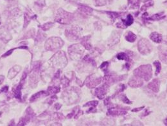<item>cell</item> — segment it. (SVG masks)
Masks as SVG:
<instances>
[{
    "instance_id": "cell-19",
    "label": "cell",
    "mask_w": 167,
    "mask_h": 126,
    "mask_svg": "<svg viewBox=\"0 0 167 126\" xmlns=\"http://www.w3.org/2000/svg\"><path fill=\"white\" fill-rule=\"evenodd\" d=\"M126 111H125L120 110V109H113V110H110L109 111V115H122L126 114Z\"/></svg>"
},
{
    "instance_id": "cell-3",
    "label": "cell",
    "mask_w": 167,
    "mask_h": 126,
    "mask_svg": "<svg viewBox=\"0 0 167 126\" xmlns=\"http://www.w3.org/2000/svg\"><path fill=\"white\" fill-rule=\"evenodd\" d=\"M51 64L55 68H64L67 65L68 59L64 51H59L51 59Z\"/></svg>"
},
{
    "instance_id": "cell-5",
    "label": "cell",
    "mask_w": 167,
    "mask_h": 126,
    "mask_svg": "<svg viewBox=\"0 0 167 126\" xmlns=\"http://www.w3.org/2000/svg\"><path fill=\"white\" fill-rule=\"evenodd\" d=\"M64 42L60 38L53 37V38L48 39L46 42L45 48L47 50L55 51L61 48Z\"/></svg>"
},
{
    "instance_id": "cell-13",
    "label": "cell",
    "mask_w": 167,
    "mask_h": 126,
    "mask_svg": "<svg viewBox=\"0 0 167 126\" xmlns=\"http://www.w3.org/2000/svg\"><path fill=\"white\" fill-rule=\"evenodd\" d=\"M159 86H160V82L158 79H154L150 82L148 85V87L149 89H151L152 91L154 92H158L159 90Z\"/></svg>"
},
{
    "instance_id": "cell-17",
    "label": "cell",
    "mask_w": 167,
    "mask_h": 126,
    "mask_svg": "<svg viewBox=\"0 0 167 126\" xmlns=\"http://www.w3.org/2000/svg\"><path fill=\"white\" fill-rule=\"evenodd\" d=\"M150 38H151V39H152V41H153L154 42H155V43H159L162 41L161 35L158 33H157V32L152 33L151 36H150Z\"/></svg>"
},
{
    "instance_id": "cell-31",
    "label": "cell",
    "mask_w": 167,
    "mask_h": 126,
    "mask_svg": "<svg viewBox=\"0 0 167 126\" xmlns=\"http://www.w3.org/2000/svg\"><path fill=\"white\" fill-rule=\"evenodd\" d=\"M120 97H122V98H121V99H122V100L124 102L126 103V104H130V103H129L130 102H129V99H128V98H127L126 97H125V95H122Z\"/></svg>"
},
{
    "instance_id": "cell-26",
    "label": "cell",
    "mask_w": 167,
    "mask_h": 126,
    "mask_svg": "<svg viewBox=\"0 0 167 126\" xmlns=\"http://www.w3.org/2000/svg\"><path fill=\"white\" fill-rule=\"evenodd\" d=\"M69 83H70V81L67 78L64 77L62 78V79L61 80V84L63 86V87H67V86L69 85Z\"/></svg>"
},
{
    "instance_id": "cell-24",
    "label": "cell",
    "mask_w": 167,
    "mask_h": 126,
    "mask_svg": "<svg viewBox=\"0 0 167 126\" xmlns=\"http://www.w3.org/2000/svg\"><path fill=\"white\" fill-rule=\"evenodd\" d=\"M154 66H156V75H158V74L160 72L161 69V64L159 61H155L154 63Z\"/></svg>"
},
{
    "instance_id": "cell-7",
    "label": "cell",
    "mask_w": 167,
    "mask_h": 126,
    "mask_svg": "<svg viewBox=\"0 0 167 126\" xmlns=\"http://www.w3.org/2000/svg\"><path fill=\"white\" fill-rule=\"evenodd\" d=\"M63 98L66 102L69 104H75L78 98V95L77 91L73 90H68L63 93Z\"/></svg>"
},
{
    "instance_id": "cell-15",
    "label": "cell",
    "mask_w": 167,
    "mask_h": 126,
    "mask_svg": "<svg viewBox=\"0 0 167 126\" xmlns=\"http://www.w3.org/2000/svg\"><path fill=\"white\" fill-rule=\"evenodd\" d=\"M48 95H49V93H48V92H46V91H41V92H39L35 94L34 95H33L31 98L30 101L33 102V101L37 100V99H39V98L46 97V96H48Z\"/></svg>"
},
{
    "instance_id": "cell-9",
    "label": "cell",
    "mask_w": 167,
    "mask_h": 126,
    "mask_svg": "<svg viewBox=\"0 0 167 126\" xmlns=\"http://www.w3.org/2000/svg\"><path fill=\"white\" fill-rule=\"evenodd\" d=\"M101 81V77H96L95 75H93L87 77L86 81H85V84H86V86L88 88H93L100 84Z\"/></svg>"
},
{
    "instance_id": "cell-2",
    "label": "cell",
    "mask_w": 167,
    "mask_h": 126,
    "mask_svg": "<svg viewBox=\"0 0 167 126\" xmlns=\"http://www.w3.org/2000/svg\"><path fill=\"white\" fill-rule=\"evenodd\" d=\"M135 76L138 77L141 79H143L146 81H148L152 77V68L151 65L141 66L136 69L134 71Z\"/></svg>"
},
{
    "instance_id": "cell-29",
    "label": "cell",
    "mask_w": 167,
    "mask_h": 126,
    "mask_svg": "<svg viewBox=\"0 0 167 126\" xmlns=\"http://www.w3.org/2000/svg\"><path fill=\"white\" fill-rule=\"evenodd\" d=\"M129 3L132 4L133 6H138L139 3V0H129Z\"/></svg>"
},
{
    "instance_id": "cell-36",
    "label": "cell",
    "mask_w": 167,
    "mask_h": 126,
    "mask_svg": "<svg viewBox=\"0 0 167 126\" xmlns=\"http://www.w3.org/2000/svg\"><path fill=\"white\" fill-rule=\"evenodd\" d=\"M1 113H0V116H1Z\"/></svg>"
},
{
    "instance_id": "cell-28",
    "label": "cell",
    "mask_w": 167,
    "mask_h": 126,
    "mask_svg": "<svg viewBox=\"0 0 167 126\" xmlns=\"http://www.w3.org/2000/svg\"><path fill=\"white\" fill-rule=\"evenodd\" d=\"M96 5L99 6H102L105 5V0H95Z\"/></svg>"
},
{
    "instance_id": "cell-18",
    "label": "cell",
    "mask_w": 167,
    "mask_h": 126,
    "mask_svg": "<svg viewBox=\"0 0 167 126\" xmlns=\"http://www.w3.org/2000/svg\"><path fill=\"white\" fill-rule=\"evenodd\" d=\"M78 10H79L82 13L86 15H90L93 12V10L91 8L85 5H80L79 7V8H78Z\"/></svg>"
},
{
    "instance_id": "cell-30",
    "label": "cell",
    "mask_w": 167,
    "mask_h": 126,
    "mask_svg": "<svg viewBox=\"0 0 167 126\" xmlns=\"http://www.w3.org/2000/svg\"><path fill=\"white\" fill-rule=\"evenodd\" d=\"M108 65H109V63H108L107 62H105V63H104L102 64V66H100V68H101L102 69V70L105 71L107 69Z\"/></svg>"
},
{
    "instance_id": "cell-6",
    "label": "cell",
    "mask_w": 167,
    "mask_h": 126,
    "mask_svg": "<svg viewBox=\"0 0 167 126\" xmlns=\"http://www.w3.org/2000/svg\"><path fill=\"white\" fill-rule=\"evenodd\" d=\"M66 36L70 41L77 40L80 36V29L78 26H72L66 30Z\"/></svg>"
},
{
    "instance_id": "cell-12",
    "label": "cell",
    "mask_w": 167,
    "mask_h": 126,
    "mask_svg": "<svg viewBox=\"0 0 167 126\" xmlns=\"http://www.w3.org/2000/svg\"><path fill=\"white\" fill-rule=\"evenodd\" d=\"M143 80H141V79L136 76L129 80V85L132 88H138L143 85Z\"/></svg>"
},
{
    "instance_id": "cell-32",
    "label": "cell",
    "mask_w": 167,
    "mask_h": 126,
    "mask_svg": "<svg viewBox=\"0 0 167 126\" xmlns=\"http://www.w3.org/2000/svg\"><path fill=\"white\" fill-rule=\"evenodd\" d=\"M97 105H98L97 101H93V102H91L86 104L85 106H93V107H96Z\"/></svg>"
},
{
    "instance_id": "cell-23",
    "label": "cell",
    "mask_w": 167,
    "mask_h": 126,
    "mask_svg": "<svg viewBox=\"0 0 167 126\" xmlns=\"http://www.w3.org/2000/svg\"><path fill=\"white\" fill-rule=\"evenodd\" d=\"M159 57H160L161 60L162 61H163L164 63H166V50H164V49H163L162 50H160L159 51Z\"/></svg>"
},
{
    "instance_id": "cell-20",
    "label": "cell",
    "mask_w": 167,
    "mask_h": 126,
    "mask_svg": "<svg viewBox=\"0 0 167 126\" xmlns=\"http://www.w3.org/2000/svg\"><path fill=\"white\" fill-rule=\"evenodd\" d=\"M125 39L127 41L132 43V42H134L136 39V36L134 33H132V32H129L127 35L125 36Z\"/></svg>"
},
{
    "instance_id": "cell-14",
    "label": "cell",
    "mask_w": 167,
    "mask_h": 126,
    "mask_svg": "<svg viewBox=\"0 0 167 126\" xmlns=\"http://www.w3.org/2000/svg\"><path fill=\"white\" fill-rule=\"evenodd\" d=\"M21 70V67L19 66H14L13 68L11 69V70L9 71V73L8 74V77L9 79H12L18 75L19 71Z\"/></svg>"
},
{
    "instance_id": "cell-22",
    "label": "cell",
    "mask_w": 167,
    "mask_h": 126,
    "mask_svg": "<svg viewBox=\"0 0 167 126\" xmlns=\"http://www.w3.org/2000/svg\"><path fill=\"white\" fill-rule=\"evenodd\" d=\"M117 58H118V59H119V60L129 61V57L127 53H120L119 54H118Z\"/></svg>"
},
{
    "instance_id": "cell-34",
    "label": "cell",
    "mask_w": 167,
    "mask_h": 126,
    "mask_svg": "<svg viewBox=\"0 0 167 126\" xmlns=\"http://www.w3.org/2000/svg\"><path fill=\"white\" fill-rule=\"evenodd\" d=\"M66 1L70 2H77L78 1H79V0H66Z\"/></svg>"
},
{
    "instance_id": "cell-8",
    "label": "cell",
    "mask_w": 167,
    "mask_h": 126,
    "mask_svg": "<svg viewBox=\"0 0 167 126\" xmlns=\"http://www.w3.org/2000/svg\"><path fill=\"white\" fill-rule=\"evenodd\" d=\"M152 46L151 43L146 39H142L138 43V50L141 53L145 55L152 50Z\"/></svg>"
},
{
    "instance_id": "cell-27",
    "label": "cell",
    "mask_w": 167,
    "mask_h": 126,
    "mask_svg": "<svg viewBox=\"0 0 167 126\" xmlns=\"http://www.w3.org/2000/svg\"><path fill=\"white\" fill-rule=\"evenodd\" d=\"M53 23H48L46 24H45L44 25L42 26V29L43 30H47L50 29L51 26L53 25Z\"/></svg>"
},
{
    "instance_id": "cell-11",
    "label": "cell",
    "mask_w": 167,
    "mask_h": 126,
    "mask_svg": "<svg viewBox=\"0 0 167 126\" xmlns=\"http://www.w3.org/2000/svg\"><path fill=\"white\" fill-rule=\"evenodd\" d=\"M11 34L9 32L5 29V27L0 28V39L3 42H8L11 39Z\"/></svg>"
},
{
    "instance_id": "cell-33",
    "label": "cell",
    "mask_w": 167,
    "mask_h": 126,
    "mask_svg": "<svg viewBox=\"0 0 167 126\" xmlns=\"http://www.w3.org/2000/svg\"><path fill=\"white\" fill-rule=\"evenodd\" d=\"M4 80V77L3 76H0V84L3 82V81Z\"/></svg>"
},
{
    "instance_id": "cell-21",
    "label": "cell",
    "mask_w": 167,
    "mask_h": 126,
    "mask_svg": "<svg viewBox=\"0 0 167 126\" xmlns=\"http://www.w3.org/2000/svg\"><path fill=\"white\" fill-rule=\"evenodd\" d=\"M133 21H134V19H133V18H132V16H131V14H129V15H128V16H127L126 20L123 21V24L124 23V25L125 26V27L128 26L132 24V23H133Z\"/></svg>"
},
{
    "instance_id": "cell-35",
    "label": "cell",
    "mask_w": 167,
    "mask_h": 126,
    "mask_svg": "<svg viewBox=\"0 0 167 126\" xmlns=\"http://www.w3.org/2000/svg\"><path fill=\"white\" fill-rule=\"evenodd\" d=\"M0 23H1V16H0Z\"/></svg>"
},
{
    "instance_id": "cell-4",
    "label": "cell",
    "mask_w": 167,
    "mask_h": 126,
    "mask_svg": "<svg viewBox=\"0 0 167 126\" xmlns=\"http://www.w3.org/2000/svg\"><path fill=\"white\" fill-rule=\"evenodd\" d=\"M84 49L80 44H73L68 48V53L70 58L73 61H78L82 58Z\"/></svg>"
},
{
    "instance_id": "cell-16",
    "label": "cell",
    "mask_w": 167,
    "mask_h": 126,
    "mask_svg": "<svg viewBox=\"0 0 167 126\" xmlns=\"http://www.w3.org/2000/svg\"><path fill=\"white\" fill-rule=\"evenodd\" d=\"M89 39H90V37L86 36V37H84V38H83L82 41H81V43H82V45L84 46L85 48L87 49V50H90V49L92 48Z\"/></svg>"
},
{
    "instance_id": "cell-1",
    "label": "cell",
    "mask_w": 167,
    "mask_h": 126,
    "mask_svg": "<svg viewBox=\"0 0 167 126\" xmlns=\"http://www.w3.org/2000/svg\"><path fill=\"white\" fill-rule=\"evenodd\" d=\"M73 15L63 9H60L57 11L55 16V21L60 24H67L70 23L73 19Z\"/></svg>"
},
{
    "instance_id": "cell-10",
    "label": "cell",
    "mask_w": 167,
    "mask_h": 126,
    "mask_svg": "<svg viewBox=\"0 0 167 126\" xmlns=\"http://www.w3.org/2000/svg\"><path fill=\"white\" fill-rule=\"evenodd\" d=\"M108 87H109V86L106 84H104L101 87L98 88L95 91V95H97V97L100 98V99H102L103 97H104V96L107 93Z\"/></svg>"
},
{
    "instance_id": "cell-25",
    "label": "cell",
    "mask_w": 167,
    "mask_h": 126,
    "mask_svg": "<svg viewBox=\"0 0 167 126\" xmlns=\"http://www.w3.org/2000/svg\"><path fill=\"white\" fill-rule=\"evenodd\" d=\"M48 91L50 93H57L60 91V88L59 87H51L49 88Z\"/></svg>"
}]
</instances>
